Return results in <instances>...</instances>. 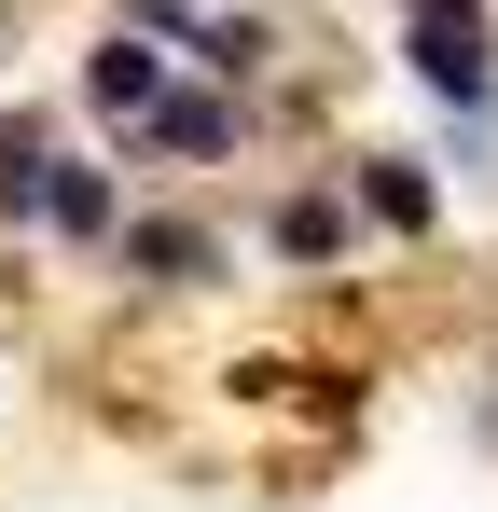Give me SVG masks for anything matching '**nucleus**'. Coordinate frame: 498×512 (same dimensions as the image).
Listing matches in <instances>:
<instances>
[{
	"instance_id": "1",
	"label": "nucleus",
	"mask_w": 498,
	"mask_h": 512,
	"mask_svg": "<svg viewBox=\"0 0 498 512\" xmlns=\"http://www.w3.org/2000/svg\"><path fill=\"white\" fill-rule=\"evenodd\" d=\"M415 84L429 97H457V111H485V84H498V56H485V0H415Z\"/></svg>"
},
{
	"instance_id": "2",
	"label": "nucleus",
	"mask_w": 498,
	"mask_h": 512,
	"mask_svg": "<svg viewBox=\"0 0 498 512\" xmlns=\"http://www.w3.org/2000/svg\"><path fill=\"white\" fill-rule=\"evenodd\" d=\"M83 97L139 125V111H153V97H166V42H139V28H111V42L83 56Z\"/></svg>"
},
{
	"instance_id": "3",
	"label": "nucleus",
	"mask_w": 498,
	"mask_h": 512,
	"mask_svg": "<svg viewBox=\"0 0 498 512\" xmlns=\"http://www.w3.org/2000/svg\"><path fill=\"white\" fill-rule=\"evenodd\" d=\"M125 263H139V277H222V250H208L194 222H125Z\"/></svg>"
},
{
	"instance_id": "4",
	"label": "nucleus",
	"mask_w": 498,
	"mask_h": 512,
	"mask_svg": "<svg viewBox=\"0 0 498 512\" xmlns=\"http://www.w3.org/2000/svg\"><path fill=\"white\" fill-rule=\"evenodd\" d=\"M42 222L56 236H111V180L97 167H42Z\"/></svg>"
},
{
	"instance_id": "5",
	"label": "nucleus",
	"mask_w": 498,
	"mask_h": 512,
	"mask_svg": "<svg viewBox=\"0 0 498 512\" xmlns=\"http://www.w3.org/2000/svg\"><path fill=\"white\" fill-rule=\"evenodd\" d=\"M139 125H153L166 153H222V139H236V111H222V97H153Z\"/></svg>"
},
{
	"instance_id": "6",
	"label": "nucleus",
	"mask_w": 498,
	"mask_h": 512,
	"mask_svg": "<svg viewBox=\"0 0 498 512\" xmlns=\"http://www.w3.org/2000/svg\"><path fill=\"white\" fill-rule=\"evenodd\" d=\"M0 222H42V125H0Z\"/></svg>"
},
{
	"instance_id": "7",
	"label": "nucleus",
	"mask_w": 498,
	"mask_h": 512,
	"mask_svg": "<svg viewBox=\"0 0 498 512\" xmlns=\"http://www.w3.org/2000/svg\"><path fill=\"white\" fill-rule=\"evenodd\" d=\"M360 194H374V222H402V236H429V180H415L402 153H374V180H360Z\"/></svg>"
},
{
	"instance_id": "8",
	"label": "nucleus",
	"mask_w": 498,
	"mask_h": 512,
	"mask_svg": "<svg viewBox=\"0 0 498 512\" xmlns=\"http://www.w3.org/2000/svg\"><path fill=\"white\" fill-rule=\"evenodd\" d=\"M332 236H346L332 194H291V208H277V250H291V263H332Z\"/></svg>"
}]
</instances>
